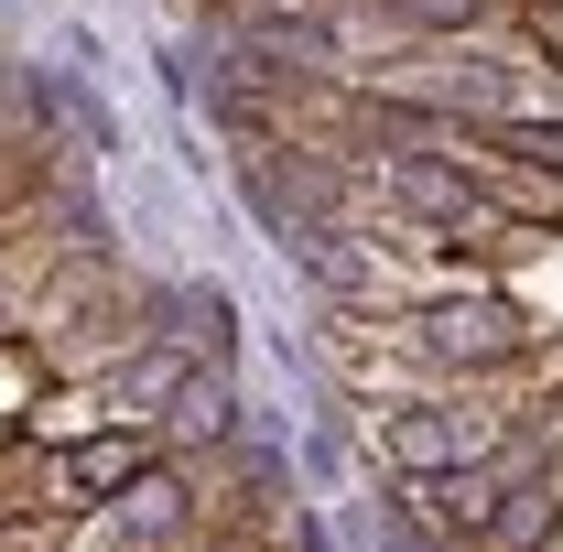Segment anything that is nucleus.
Returning <instances> with one entry per match:
<instances>
[{
	"label": "nucleus",
	"mask_w": 563,
	"mask_h": 552,
	"mask_svg": "<svg viewBox=\"0 0 563 552\" xmlns=\"http://www.w3.org/2000/svg\"><path fill=\"white\" fill-rule=\"evenodd\" d=\"M433 346H455V357H498V346H509V314H498V303H477V314L455 303V314H433Z\"/></svg>",
	"instance_id": "1"
}]
</instances>
